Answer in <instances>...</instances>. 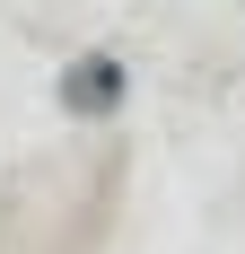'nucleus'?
<instances>
[{
    "instance_id": "f257e3e1",
    "label": "nucleus",
    "mask_w": 245,
    "mask_h": 254,
    "mask_svg": "<svg viewBox=\"0 0 245 254\" xmlns=\"http://www.w3.org/2000/svg\"><path fill=\"white\" fill-rule=\"evenodd\" d=\"M79 105H114V70H105V62L79 70Z\"/></svg>"
}]
</instances>
